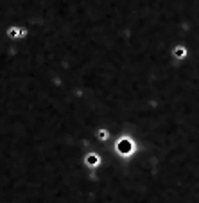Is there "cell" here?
<instances>
[{
    "instance_id": "6da1fadb",
    "label": "cell",
    "mask_w": 199,
    "mask_h": 203,
    "mask_svg": "<svg viewBox=\"0 0 199 203\" xmlns=\"http://www.w3.org/2000/svg\"><path fill=\"white\" fill-rule=\"evenodd\" d=\"M174 54H176L178 58H183V56H185V49H181V47L176 49V50H174Z\"/></svg>"
}]
</instances>
